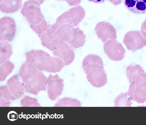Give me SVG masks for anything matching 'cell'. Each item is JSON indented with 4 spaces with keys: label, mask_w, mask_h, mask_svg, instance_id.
<instances>
[{
    "label": "cell",
    "mask_w": 146,
    "mask_h": 125,
    "mask_svg": "<svg viewBox=\"0 0 146 125\" xmlns=\"http://www.w3.org/2000/svg\"><path fill=\"white\" fill-rule=\"evenodd\" d=\"M22 0H0V10L5 13H11L19 10Z\"/></svg>",
    "instance_id": "14"
},
{
    "label": "cell",
    "mask_w": 146,
    "mask_h": 125,
    "mask_svg": "<svg viewBox=\"0 0 146 125\" xmlns=\"http://www.w3.org/2000/svg\"><path fill=\"white\" fill-rule=\"evenodd\" d=\"M38 2L40 4H42L45 0H35Z\"/></svg>",
    "instance_id": "21"
},
{
    "label": "cell",
    "mask_w": 146,
    "mask_h": 125,
    "mask_svg": "<svg viewBox=\"0 0 146 125\" xmlns=\"http://www.w3.org/2000/svg\"><path fill=\"white\" fill-rule=\"evenodd\" d=\"M21 13L31 28L38 35L42 34L49 27L41 13L40 4L36 1L28 0L25 2Z\"/></svg>",
    "instance_id": "2"
},
{
    "label": "cell",
    "mask_w": 146,
    "mask_h": 125,
    "mask_svg": "<svg viewBox=\"0 0 146 125\" xmlns=\"http://www.w3.org/2000/svg\"><path fill=\"white\" fill-rule=\"evenodd\" d=\"M88 1L95 3H101L106 0H88Z\"/></svg>",
    "instance_id": "20"
},
{
    "label": "cell",
    "mask_w": 146,
    "mask_h": 125,
    "mask_svg": "<svg viewBox=\"0 0 146 125\" xmlns=\"http://www.w3.org/2000/svg\"><path fill=\"white\" fill-rule=\"evenodd\" d=\"M67 24L56 19L51 28L58 38L69 45L73 49L82 47L85 43V34L78 27L74 29Z\"/></svg>",
    "instance_id": "1"
},
{
    "label": "cell",
    "mask_w": 146,
    "mask_h": 125,
    "mask_svg": "<svg viewBox=\"0 0 146 125\" xmlns=\"http://www.w3.org/2000/svg\"><path fill=\"white\" fill-rule=\"evenodd\" d=\"M88 82L94 87L99 88L107 83V75L104 69H96L91 71L86 75Z\"/></svg>",
    "instance_id": "11"
},
{
    "label": "cell",
    "mask_w": 146,
    "mask_h": 125,
    "mask_svg": "<svg viewBox=\"0 0 146 125\" xmlns=\"http://www.w3.org/2000/svg\"><path fill=\"white\" fill-rule=\"evenodd\" d=\"M5 41H0V62L1 64L5 60H8L12 55L13 51L11 45Z\"/></svg>",
    "instance_id": "16"
},
{
    "label": "cell",
    "mask_w": 146,
    "mask_h": 125,
    "mask_svg": "<svg viewBox=\"0 0 146 125\" xmlns=\"http://www.w3.org/2000/svg\"><path fill=\"white\" fill-rule=\"evenodd\" d=\"M104 50L105 54L113 61L122 60L125 56V49L122 45L116 40H107L104 44Z\"/></svg>",
    "instance_id": "5"
},
{
    "label": "cell",
    "mask_w": 146,
    "mask_h": 125,
    "mask_svg": "<svg viewBox=\"0 0 146 125\" xmlns=\"http://www.w3.org/2000/svg\"><path fill=\"white\" fill-rule=\"evenodd\" d=\"M141 30L142 33L146 39V19L141 24Z\"/></svg>",
    "instance_id": "19"
},
{
    "label": "cell",
    "mask_w": 146,
    "mask_h": 125,
    "mask_svg": "<svg viewBox=\"0 0 146 125\" xmlns=\"http://www.w3.org/2000/svg\"><path fill=\"white\" fill-rule=\"evenodd\" d=\"M16 29V24L12 18L6 16L1 18L0 41H11L14 37Z\"/></svg>",
    "instance_id": "6"
},
{
    "label": "cell",
    "mask_w": 146,
    "mask_h": 125,
    "mask_svg": "<svg viewBox=\"0 0 146 125\" xmlns=\"http://www.w3.org/2000/svg\"><path fill=\"white\" fill-rule=\"evenodd\" d=\"M50 56L48 53L41 50H32L26 54V61L32 63L37 69L40 70L42 69L44 61Z\"/></svg>",
    "instance_id": "10"
},
{
    "label": "cell",
    "mask_w": 146,
    "mask_h": 125,
    "mask_svg": "<svg viewBox=\"0 0 146 125\" xmlns=\"http://www.w3.org/2000/svg\"><path fill=\"white\" fill-rule=\"evenodd\" d=\"M131 98L128 96L127 92L121 93L116 97L114 101L115 107H131Z\"/></svg>",
    "instance_id": "17"
},
{
    "label": "cell",
    "mask_w": 146,
    "mask_h": 125,
    "mask_svg": "<svg viewBox=\"0 0 146 125\" xmlns=\"http://www.w3.org/2000/svg\"><path fill=\"white\" fill-rule=\"evenodd\" d=\"M14 68L13 64L9 60H6L2 65H1V75L6 76L12 71Z\"/></svg>",
    "instance_id": "18"
},
{
    "label": "cell",
    "mask_w": 146,
    "mask_h": 125,
    "mask_svg": "<svg viewBox=\"0 0 146 125\" xmlns=\"http://www.w3.org/2000/svg\"><path fill=\"white\" fill-rule=\"evenodd\" d=\"M144 72L142 68L139 64H131L126 69V74L130 82L135 80L141 73Z\"/></svg>",
    "instance_id": "15"
},
{
    "label": "cell",
    "mask_w": 146,
    "mask_h": 125,
    "mask_svg": "<svg viewBox=\"0 0 146 125\" xmlns=\"http://www.w3.org/2000/svg\"><path fill=\"white\" fill-rule=\"evenodd\" d=\"M52 53L54 56L61 59L65 65H69L72 63L75 57L73 48L66 43L56 48Z\"/></svg>",
    "instance_id": "9"
},
{
    "label": "cell",
    "mask_w": 146,
    "mask_h": 125,
    "mask_svg": "<svg viewBox=\"0 0 146 125\" xmlns=\"http://www.w3.org/2000/svg\"><path fill=\"white\" fill-rule=\"evenodd\" d=\"M95 30L98 37L103 43L109 39H117L115 29L108 22H101L98 23L95 27Z\"/></svg>",
    "instance_id": "8"
},
{
    "label": "cell",
    "mask_w": 146,
    "mask_h": 125,
    "mask_svg": "<svg viewBox=\"0 0 146 125\" xmlns=\"http://www.w3.org/2000/svg\"><path fill=\"white\" fill-rule=\"evenodd\" d=\"M82 67L86 75L93 69H104L102 58L98 55L94 54H89L84 58L82 62Z\"/></svg>",
    "instance_id": "12"
},
{
    "label": "cell",
    "mask_w": 146,
    "mask_h": 125,
    "mask_svg": "<svg viewBox=\"0 0 146 125\" xmlns=\"http://www.w3.org/2000/svg\"><path fill=\"white\" fill-rule=\"evenodd\" d=\"M128 95L132 99L139 103L146 101V73H141L132 81L129 88Z\"/></svg>",
    "instance_id": "3"
},
{
    "label": "cell",
    "mask_w": 146,
    "mask_h": 125,
    "mask_svg": "<svg viewBox=\"0 0 146 125\" xmlns=\"http://www.w3.org/2000/svg\"><path fill=\"white\" fill-rule=\"evenodd\" d=\"M64 65L63 60L60 58L50 56L44 61L42 67L46 71L55 73L60 71Z\"/></svg>",
    "instance_id": "13"
},
{
    "label": "cell",
    "mask_w": 146,
    "mask_h": 125,
    "mask_svg": "<svg viewBox=\"0 0 146 125\" xmlns=\"http://www.w3.org/2000/svg\"><path fill=\"white\" fill-rule=\"evenodd\" d=\"M42 45L52 51L66 42L58 38L49 25L46 31L39 36Z\"/></svg>",
    "instance_id": "7"
},
{
    "label": "cell",
    "mask_w": 146,
    "mask_h": 125,
    "mask_svg": "<svg viewBox=\"0 0 146 125\" xmlns=\"http://www.w3.org/2000/svg\"><path fill=\"white\" fill-rule=\"evenodd\" d=\"M123 42L127 50L134 52L146 46V39L141 31H131L124 35Z\"/></svg>",
    "instance_id": "4"
}]
</instances>
